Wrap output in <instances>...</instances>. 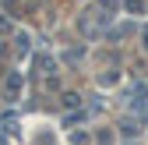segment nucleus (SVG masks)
I'll use <instances>...</instances> for the list:
<instances>
[{"mask_svg":"<svg viewBox=\"0 0 148 145\" xmlns=\"http://www.w3.org/2000/svg\"><path fill=\"white\" fill-rule=\"evenodd\" d=\"M18 88H21V75H11V78H7V92L14 96V92H18Z\"/></svg>","mask_w":148,"mask_h":145,"instance_id":"nucleus-1","label":"nucleus"},{"mask_svg":"<svg viewBox=\"0 0 148 145\" xmlns=\"http://www.w3.org/2000/svg\"><path fill=\"white\" fill-rule=\"evenodd\" d=\"M145 46H148V28H145Z\"/></svg>","mask_w":148,"mask_h":145,"instance_id":"nucleus-2","label":"nucleus"}]
</instances>
